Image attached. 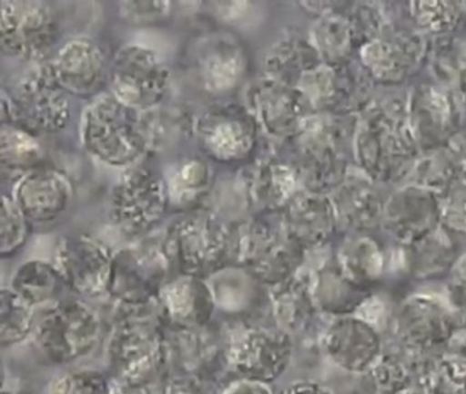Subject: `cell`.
<instances>
[{
	"instance_id": "obj_1",
	"label": "cell",
	"mask_w": 466,
	"mask_h": 394,
	"mask_svg": "<svg viewBox=\"0 0 466 394\" xmlns=\"http://www.w3.org/2000/svg\"><path fill=\"white\" fill-rule=\"evenodd\" d=\"M106 368L127 390L159 382L168 369V341L157 303L116 306L105 347Z\"/></svg>"
},
{
	"instance_id": "obj_2",
	"label": "cell",
	"mask_w": 466,
	"mask_h": 394,
	"mask_svg": "<svg viewBox=\"0 0 466 394\" xmlns=\"http://www.w3.org/2000/svg\"><path fill=\"white\" fill-rule=\"evenodd\" d=\"M416 139L408 119V106L384 103L368 112L354 134V155L370 180L397 181L411 171Z\"/></svg>"
},
{
	"instance_id": "obj_3",
	"label": "cell",
	"mask_w": 466,
	"mask_h": 394,
	"mask_svg": "<svg viewBox=\"0 0 466 394\" xmlns=\"http://www.w3.org/2000/svg\"><path fill=\"white\" fill-rule=\"evenodd\" d=\"M176 274L209 279L231 267V226L208 210L187 211L163 234Z\"/></svg>"
},
{
	"instance_id": "obj_4",
	"label": "cell",
	"mask_w": 466,
	"mask_h": 394,
	"mask_svg": "<svg viewBox=\"0 0 466 394\" xmlns=\"http://www.w3.org/2000/svg\"><path fill=\"white\" fill-rule=\"evenodd\" d=\"M81 140L91 155L116 169L136 166L148 153L141 112L125 106L111 93L86 107Z\"/></svg>"
},
{
	"instance_id": "obj_5",
	"label": "cell",
	"mask_w": 466,
	"mask_h": 394,
	"mask_svg": "<svg viewBox=\"0 0 466 394\" xmlns=\"http://www.w3.org/2000/svg\"><path fill=\"white\" fill-rule=\"evenodd\" d=\"M103 320L83 298L66 297L37 306L31 338L54 364H69L88 356L99 344Z\"/></svg>"
},
{
	"instance_id": "obj_6",
	"label": "cell",
	"mask_w": 466,
	"mask_h": 394,
	"mask_svg": "<svg viewBox=\"0 0 466 394\" xmlns=\"http://www.w3.org/2000/svg\"><path fill=\"white\" fill-rule=\"evenodd\" d=\"M304 254L282 223L277 227L264 219L252 218L231 226V267L242 268L267 286L296 275Z\"/></svg>"
},
{
	"instance_id": "obj_7",
	"label": "cell",
	"mask_w": 466,
	"mask_h": 394,
	"mask_svg": "<svg viewBox=\"0 0 466 394\" xmlns=\"http://www.w3.org/2000/svg\"><path fill=\"white\" fill-rule=\"evenodd\" d=\"M228 371L237 377L274 383L290 366L293 337L274 322L241 320L222 333Z\"/></svg>"
},
{
	"instance_id": "obj_8",
	"label": "cell",
	"mask_w": 466,
	"mask_h": 394,
	"mask_svg": "<svg viewBox=\"0 0 466 394\" xmlns=\"http://www.w3.org/2000/svg\"><path fill=\"white\" fill-rule=\"evenodd\" d=\"M338 115H310L301 131L294 137L299 150V180L305 191L326 194L334 192L346 180V156L343 153L353 126Z\"/></svg>"
},
{
	"instance_id": "obj_9",
	"label": "cell",
	"mask_w": 466,
	"mask_h": 394,
	"mask_svg": "<svg viewBox=\"0 0 466 394\" xmlns=\"http://www.w3.org/2000/svg\"><path fill=\"white\" fill-rule=\"evenodd\" d=\"M170 205L165 178L146 166L129 167L111 189L110 216L127 237L151 232Z\"/></svg>"
},
{
	"instance_id": "obj_10",
	"label": "cell",
	"mask_w": 466,
	"mask_h": 394,
	"mask_svg": "<svg viewBox=\"0 0 466 394\" xmlns=\"http://www.w3.org/2000/svg\"><path fill=\"white\" fill-rule=\"evenodd\" d=\"M174 273L162 237L116 252L108 296L116 306H147L157 301L162 285Z\"/></svg>"
},
{
	"instance_id": "obj_11",
	"label": "cell",
	"mask_w": 466,
	"mask_h": 394,
	"mask_svg": "<svg viewBox=\"0 0 466 394\" xmlns=\"http://www.w3.org/2000/svg\"><path fill=\"white\" fill-rule=\"evenodd\" d=\"M111 95L122 104L144 112L160 106L170 87V71L157 52L127 44L114 55L110 68Z\"/></svg>"
},
{
	"instance_id": "obj_12",
	"label": "cell",
	"mask_w": 466,
	"mask_h": 394,
	"mask_svg": "<svg viewBox=\"0 0 466 394\" xmlns=\"http://www.w3.org/2000/svg\"><path fill=\"white\" fill-rule=\"evenodd\" d=\"M59 19L51 3L0 2V43L6 57L42 62L58 40Z\"/></svg>"
},
{
	"instance_id": "obj_13",
	"label": "cell",
	"mask_w": 466,
	"mask_h": 394,
	"mask_svg": "<svg viewBox=\"0 0 466 394\" xmlns=\"http://www.w3.org/2000/svg\"><path fill=\"white\" fill-rule=\"evenodd\" d=\"M258 129L248 107L236 103L209 107L195 120V136L201 150L223 164L249 161L258 145Z\"/></svg>"
},
{
	"instance_id": "obj_14",
	"label": "cell",
	"mask_w": 466,
	"mask_h": 394,
	"mask_svg": "<svg viewBox=\"0 0 466 394\" xmlns=\"http://www.w3.org/2000/svg\"><path fill=\"white\" fill-rule=\"evenodd\" d=\"M114 257L116 254L103 241L78 233L58 238L51 263L70 292L96 298L108 296Z\"/></svg>"
},
{
	"instance_id": "obj_15",
	"label": "cell",
	"mask_w": 466,
	"mask_h": 394,
	"mask_svg": "<svg viewBox=\"0 0 466 394\" xmlns=\"http://www.w3.org/2000/svg\"><path fill=\"white\" fill-rule=\"evenodd\" d=\"M400 349L421 358L443 355L458 333L454 314L430 296L417 295L403 301L394 322Z\"/></svg>"
},
{
	"instance_id": "obj_16",
	"label": "cell",
	"mask_w": 466,
	"mask_h": 394,
	"mask_svg": "<svg viewBox=\"0 0 466 394\" xmlns=\"http://www.w3.org/2000/svg\"><path fill=\"white\" fill-rule=\"evenodd\" d=\"M69 93L54 74L51 62H43L29 70L15 89L18 123L35 133H59L72 118Z\"/></svg>"
},
{
	"instance_id": "obj_17",
	"label": "cell",
	"mask_w": 466,
	"mask_h": 394,
	"mask_svg": "<svg viewBox=\"0 0 466 394\" xmlns=\"http://www.w3.org/2000/svg\"><path fill=\"white\" fill-rule=\"evenodd\" d=\"M247 107L258 128L275 139H294L312 115L307 98L296 87L267 76L248 88Z\"/></svg>"
},
{
	"instance_id": "obj_18",
	"label": "cell",
	"mask_w": 466,
	"mask_h": 394,
	"mask_svg": "<svg viewBox=\"0 0 466 394\" xmlns=\"http://www.w3.org/2000/svg\"><path fill=\"white\" fill-rule=\"evenodd\" d=\"M157 303L166 328L171 330L209 327L217 306L208 281L187 274L170 276L160 287Z\"/></svg>"
},
{
	"instance_id": "obj_19",
	"label": "cell",
	"mask_w": 466,
	"mask_h": 394,
	"mask_svg": "<svg viewBox=\"0 0 466 394\" xmlns=\"http://www.w3.org/2000/svg\"><path fill=\"white\" fill-rule=\"evenodd\" d=\"M321 347L335 366L350 374L372 371L383 356L379 331L368 320L348 315L337 317L327 327Z\"/></svg>"
},
{
	"instance_id": "obj_20",
	"label": "cell",
	"mask_w": 466,
	"mask_h": 394,
	"mask_svg": "<svg viewBox=\"0 0 466 394\" xmlns=\"http://www.w3.org/2000/svg\"><path fill=\"white\" fill-rule=\"evenodd\" d=\"M54 74L69 95L94 98L110 82V68L102 47L89 37L65 43L51 60Z\"/></svg>"
},
{
	"instance_id": "obj_21",
	"label": "cell",
	"mask_w": 466,
	"mask_h": 394,
	"mask_svg": "<svg viewBox=\"0 0 466 394\" xmlns=\"http://www.w3.org/2000/svg\"><path fill=\"white\" fill-rule=\"evenodd\" d=\"M195 68L207 92L226 95L237 89L247 76V51L236 36L211 32L198 43Z\"/></svg>"
},
{
	"instance_id": "obj_22",
	"label": "cell",
	"mask_w": 466,
	"mask_h": 394,
	"mask_svg": "<svg viewBox=\"0 0 466 394\" xmlns=\"http://www.w3.org/2000/svg\"><path fill=\"white\" fill-rule=\"evenodd\" d=\"M383 223L400 243L413 245L441 226V202L428 189L406 186L387 200Z\"/></svg>"
},
{
	"instance_id": "obj_23",
	"label": "cell",
	"mask_w": 466,
	"mask_h": 394,
	"mask_svg": "<svg viewBox=\"0 0 466 394\" xmlns=\"http://www.w3.org/2000/svg\"><path fill=\"white\" fill-rule=\"evenodd\" d=\"M13 197L31 223H51L69 208L73 186L65 172L40 166L20 178Z\"/></svg>"
},
{
	"instance_id": "obj_24",
	"label": "cell",
	"mask_w": 466,
	"mask_h": 394,
	"mask_svg": "<svg viewBox=\"0 0 466 394\" xmlns=\"http://www.w3.org/2000/svg\"><path fill=\"white\" fill-rule=\"evenodd\" d=\"M408 119L417 145L439 150L444 142L451 141L457 128L454 96L430 85L417 88L409 98Z\"/></svg>"
},
{
	"instance_id": "obj_25",
	"label": "cell",
	"mask_w": 466,
	"mask_h": 394,
	"mask_svg": "<svg viewBox=\"0 0 466 394\" xmlns=\"http://www.w3.org/2000/svg\"><path fill=\"white\" fill-rule=\"evenodd\" d=\"M167 331L168 368L198 375L214 382L218 372L228 369L225 360V341L214 328Z\"/></svg>"
},
{
	"instance_id": "obj_26",
	"label": "cell",
	"mask_w": 466,
	"mask_h": 394,
	"mask_svg": "<svg viewBox=\"0 0 466 394\" xmlns=\"http://www.w3.org/2000/svg\"><path fill=\"white\" fill-rule=\"evenodd\" d=\"M422 47L421 37L414 33L384 30L361 47V60L373 78L397 84L419 65Z\"/></svg>"
},
{
	"instance_id": "obj_27",
	"label": "cell",
	"mask_w": 466,
	"mask_h": 394,
	"mask_svg": "<svg viewBox=\"0 0 466 394\" xmlns=\"http://www.w3.org/2000/svg\"><path fill=\"white\" fill-rule=\"evenodd\" d=\"M337 223L334 204L326 194L299 191L282 210L283 229L304 251L326 245Z\"/></svg>"
},
{
	"instance_id": "obj_28",
	"label": "cell",
	"mask_w": 466,
	"mask_h": 394,
	"mask_svg": "<svg viewBox=\"0 0 466 394\" xmlns=\"http://www.w3.org/2000/svg\"><path fill=\"white\" fill-rule=\"evenodd\" d=\"M242 191L252 207L266 213L283 210L299 193V180L296 166L275 158H263L242 172Z\"/></svg>"
},
{
	"instance_id": "obj_29",
	"label": "cell",
	"mask_w": 466,
	"mask_h": 394,
	"mask_svg": "<svg viewBox=\"0 0 466 394\" xmlns=\"http://www.w3.org/2000/svg\"><path fill=\"white\" fill-rule=\"evenodd\" d=\"M331 202L338 222L349 229L367 230L383 222L386 202L367 175H348L332 192Z\"/></svg>"
},
{
	"instance_id": "obj_30",
	"label": "cell",
	"mask_w": 466,
	"mask_h": 394,
	"mask_svg": "<svg viewBox=\"0 0 466 394\" xmlns=\"http://www.w3.org/2000/svg\"><path fill=\"white\" fill-rule=\"evenodd\" d=\"M268 301L272 322L291 337L304 333L318 311L312 281L299 275V273L282 284L269 287Z\"/></svg>"
},
{
	"instance_id": "obj_31",
	"label": "cell",
	"mask_w": 466,
	"mask_h": 394,
	"mask_svg": "<svg viewBox=\"0 0 466 394\" xmlns=\"http://www.w3.org/2000/svg\"><path fill=\"white\" fill-rule=\"evenodd\" d=\"M170 205L198 210L212 188V169L204 159L187 156L168 167L165 177Z\"/></svg>"
},
{
	"instance_id": "obj_32",
	"label": "cell",
	"mask_w": 466,
	"mask_h": 394,
	"mask_svg": "<svg viewBox=\"0 0 466 394\" xmlns=\"http://www.w3.org/2000/svg\"><path fill=\"white\" fill-rule=\"evenodd\" d=\"M320 55L310 41L299 37L280 38L264 57L266 76L296 87L307 71L321 65Z\"/></svg>"
},
{
	"instance_id": "obj_33",
	"label": "cell",
	"mask_w": 466,
	"mask_h": 394,
	"mask_svg": "<svg viewBox=\"0 0 466 394\" xmlns=\"http://www.w3.org/2000/svg\"><path fill=\"white\" fill-rule=\"evenodd\" d=\"M10 287L36 308L62 300L65 289L69 290L53 263L39 259L21 264Z\"/></svg>"
},
{
	"instance_id": "obj_34",
	"label": "cell",
	"mask_w": 466,
	"mask_h": 394,
	"mask_svg": "<svg viewBox=\"0 0 466 394\" xmlns=\"http://www.w3.org/2000/svg\"><path fill=\"white\" fill-rule=\"evenodd\" d=\"M45 148L37 134L20 123H5L0 129V161L4 172H26L42 166Z\"/></svg>"
},
{
	"instance_id": "obj_35",
	"label": "cell",
	"mask_w": 466,
	"mask_h": 394,
	"mask_svg": "<svg viewBox=\"0 0 466 394\" xmlns=\"http://www.w3.org/2000/svg\"><path fill=\"white\" fill-rule=\"evenodd\" d=\"M310 43L326 65L342 66L357 41L350 21L334 11L323 14L310 30Z\"/></svg>"
},
{
	"instance_id": "obj_36",
	"label": "cell",
	"mask_w": 466,
	"mask_h": 394,
	"mask_svg": "<svg viewBox=\"0 0 466 394\" xmlns=\"http://www.w3.org/2000/svg\"><path fill=\"white\" fill-rule=\"evenodd\" d=\"M362 290L364 287L348 278L339 265L323 268L312 282L313 298L318 309L342 316L356 311L357 306L364 303Z\"/></svg>"
},
{
	"instance_id": "obj_37",
	"label": "cell",
	"mask_w": 466,
	"mask_h": 394,
	"mask_svg": "<svg viewBox=\"0 0 466 394\" xmlns=\"http://www.w3.org/2000/svg\"><path fill=\"white\" fill-rule=\"evenodd\" d=\"M141 123L148 153L166 150L185 139L187 134H195V120L179 109L155 107L141 112Z\"/></svg>"
},
{
	"instance_id": "obj_38",
	"label": "cell",
	"mask_w": 466,
	"mask_h": 394,
	"mask_svg": "<svg viewBox=\"0 0 466 394\" xmlns=\"http://www.w3.org/2000/svg\"><path fill=\"white\" fill-rule=\"evenodd\" d=\"M383 353L370 371L378 394H402L419 383L422 364L427 358H417L406 350Z\"/></svg>"
},
{
	"instance_id": "obj_39",
	"label": "cell",
	"mask_w": 466,
	"mask_h": 394,
	"mask_svg": "<svg viewBox=\"0 0 466 394\" xmlns=\"http://www.w3.org/2000/svg\"><path fill=\"white\" fill-rule=\"evenodd\" d=\"M36 306L18 296L12 287L0 292V345L4 349L31 338Z\"/></svg>"
},
{
	"instance_id": "obj_40",
	"label": "cell",
	"mask_w": 466,
	"mask_h": 394,
	"mask_svg": "<svg viewBox=\"0 0 466 394\" xmlns=\"http://www.w3.org/2000/svg\"><path fill=\"white\" fill-rule=\"evenodd\" d=\"M419 386L424 394H466V358L441 355L427 358Z\"/></svg>"
},
{
	"instance_id": "obj_41",
	"label": "cell",
	"mask_w": 466,
	"mask_h": 394,
	"mask_svg": "<svg viewBox=\"0 0 466 394\" xmlns=\"http://www.w3.org/2000/svg\"><path fill=\"white\" fill-rule=\"evenodd\" d=\"M411 249V271L417 278H432L446 270H451L455 263V246L449 232L439 227Z\"/></svg>"
},
{
	"instance_id": "obj_42",
	"label": "cell",
	"mask_w": 466,
	"mask_h": 394,
	"mask_svg": "<svg viewBox=\"0 0 466 394\" xmlns=\"http://www.w3.org/2000/svg\"><path fill=\"white\" fill-rule=\"evenodd\" d=\"M338 265L348 278L365 287L381 275L383 254L375 241L360 237L343 245Z\"/></svg>"
},
{
	"instance_id": "obj_43",
	"label": "cell",
	"mask_w": 466,
	"mask_h": 394,
	"mask_svg": "<svg viewBox=\"0 0 466 394\" xmlns=\"http://www.w3.org/2000/svg\"><path fill=\"white\" fill-rule=\"evenodd\" d=\"M410 174L413 175L414 185L428 189L431 192H446L461 174L454 156L443 150H431L430 155L416 161Z\"/></svg>"
},
{
	"instance_id": "obj_44",
	"label": "cell",
	"mask_w": 466,
	"mask_h": 394,
	"mask_svg": "<svg viewBox=\"0 0 466 394\" xmlns=\"http://www.w3.org/2000/svg\"><path fill=\"white\" fill-rule=\"evenodd\" d=\"M31 222L24 215L15 197L4 194L0 213V256H15L25 245Z\"/></svg>"
},
{
	"instance_id": "obj_45",
	"label": "cell",
	"mask_w": 466,
	"mask_h": 394,
	"mask_svg": "<svg viewBox=\"0 0 466 394\" xmlns=\"http://www.w3.org/2000/svg\"><path fill=\"white\" fill-rule=\"evenodd\" d=\"M47 394H116L113 379L99 369L80 368L54 378Z\"/></svg>"
},
{
	"instance_id": "obj_46",
	"label": "cell",
	"mask_w": 466,
	"mask_h": 394,
	"mask_svg": "<svg viewBox=\"0 0 466 394\" xmlns=\"http://www.w3.org/2000/svg\"><path fill=\"white\" fill-rule=\"evenodd\" d=\"M460 3L420 2L411 3V16L421 29L441 33L457 25L461 16Z\"/></svg>"
},
{
	"instance_id": "obj_47",
	"label": "cell",
	"mask_w": 466,
	"mask_h": 394,
	"mask_svg": "<svg viewBox=\"0 0 466 394\" xmlns=\"http://www.w3.org/2000/svg\"><path fill=\"white\" fill-rule=\"evenodd\" d=\"M118 16L132 26H152L173 16L174 3L155 0H127L116 5Z\"/></svg>"
},
{
	"instance_id": "obj_48",
	"label": "cell",
	"mask_w": 466,
	"mask_h": 394,
	"mask_svg": "<svg viewBox=\"0 0 466 394\" xmlns=\"http://www.w3.org/2000/svg\"><path fill=\"white\" fill-rule=\"evenodd\" d=\"M439 202L441 226L447 232L466 233V181H455Z\"/></svg>"
},
{
	"instance_id": "obj_49",
	"label": "cell",
	"mask_w": 466,
	"mask_h": 394,
	"mask_svg": "<svg viewBox=\"0 0 466 394\" xmlns=\"http://www.w3.org/2000/svg\"><path fill=\"white\" fill-rule=\"evenodd\" d=\"M211 383L198 375L168 368L159 380L157 394H214Z\"/></svg>"
},
{
	"instance_id": "obj_50",
	"label": "cell",
	"mask_w": 466,
	"mask_h": 394,
	"mask_svg": "<svg viewBox=\"0 0 466 394\" xmlns=\"http://www.w3.org/2000/svg\"><path fill=\"white\" fill-rule=\"evenodd\" d=\"M214 394H277L272 383L250 379V378L237 377L219 382L215 386Z\"/></svg>"
},
{
	"instance_id": "obj_51",
	"label": "cell",
	"mask_w": 466,
	"mask_h": 394,
	"mask_svg": "<svg viewBox=\"0 0 466 394\" xmlns=\"http://www.w3.org/2000/svg\"><path fill=\"white\" fill-rule=\"evenodd\" d=\"M449 292L452 304L466 314V254L455 260L450 270Z\"/></svg>"
},
{
	"instance_id": "obj_52",
	"label": "cell",
	"mask_w": 466,
	"mask_h": 394,
	"mask_svg": "<svg viewBox=\"0 0 466 394\" xmlns=\"http://www.w3.org/2000/svg\"><path fill=\"white\" fill-rule=\"evenodd\" d=\"M279 394H332L331 389L316 380H294L280 390Z\"/></svg>"
},
{
	"instance_id": "obj_53",
	"label": "cell",
	"mask_w": 466,
	"mask_h": 394,
	"mask_svg": "<svg viewBox=\"0 0 466 394\" xmlns=\"http://www.w3.org/2000/svg\"><path fill=\"white\" fill-rule=\"evenodd\" d=\"M450 152L454 156L457 161L458 169L463 177L466 175V131L452 137L451 144H450Z\"/></svg>"
},
{
	"instance_id": "obj_54",
	"label": "cell",
	"mask_w": 466,
	"mask_h": 394,
	"mask_svg": "<svg viewBox=\"0 0 466 394\" xmlns=\"http://www.w3.org/2000/svg\"><path fill=\"white\" fill-rule=\"evenodd\" d=\"M458 82H460V95L461 98L465 101L466 104V67L461 70V73L458 74Z\"/></svg>"
}]
</instances>
